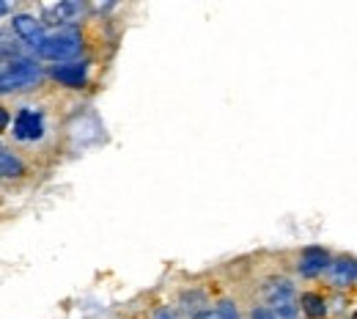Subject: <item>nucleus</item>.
<instances>
[{
  "mask_svg": "<svg viewBox=\"0 0 357 319\" xmlns=\"http://www.w3.org/2000/svg\"><path fill=\"white\" fill-rule=\"evenodd\" d=\"M80 50H83V39L77 31H52L42 36L36 55L55 64H69L75 55H80Z\"/></svg>",
  "mask_w": 357,
  "mask_h": 319,
  "instance_id": "1",
  "label": "nucleus"
},
{
  "mask_svg": "<svg viewBox=\"0 0 357 319\" xmlns=\"http://www.w3.org/2000/svg\"><path fill=\"white\" fill-rule=\"evenodd\" d=\"M42 80V69L28 58L0 64V91H22Z\"/></svg>",
  "mask_w": 357,
  "mask_h": 319,
  "instance_id": "2",
  "label": "nucleus"
},
{
  "mask_svg": "<svg viewBox=\"0 0 357 319\" xmlns=\"http://www.w3.org/2000/svg\"><path fill=\"white\" fill-rule=\"evenodd\" d=\"M267 309L278 319H297V297L286 278L269 281L267 286Z\"/></svg>",
  "mask_w": 357,
  "mask_h": 319,
  "instance_id": "3",
  "label": "nucleus"
},
{
  "mask_svg": "<svg viewBox=\"0 0 357 319\" xmlns=\"http://www.w3.org/2000/svg\"><path fill=\"white\" fill-rule=\"evenodd\" d=\"M45 135V116L33 107H22L14 119V138L17 140H39Z\"/></svg>",
  "mask_w": 357,
  "mask_h": 319,
  "instance_id": "4",
  "label": "nucleus"
},
{
  "mask_svg": "<svg viewBox=\"0 0 357 319\" xmlns=\"http://www.w3.org/2000/svg\"><path fill=\"white\" fill-rule=\"evenodd\" d=\"M52 77H55L58 83L69 86V89H80V86H86V80H89V64H86V61L58 64V66L52 69Z\"/></svg>",
  "mask_w": 357,
  "mask_h": 319,
  "instance_id": "5",
  "label": "nucleus"
},
{
  "mask_svg": "<svg viewBox=\"0 0 357 319\" xmlns=\"http://www.w3.org/2000/svg\"><path fill=\"white\" fill-rule=\"evenodd\" d=\"M11 28H14V34H17L22 42H28L33 50L39 47L42 36H45L42 22H36V17H31V14H17V17L11 20Z\"/></svg>",
  "mask_w": 357,
  "mask_h": 319,
  "instance_id": "6",
  "label": "nucleus"
},
{
  "mask_svg": "<svg viewBox=\"0 0 357 319\" xmlns=\"http://www.w3.org/2000/svg\"><path fill=\"white\" fill-rule=\"evenodd\" d=\"M327 265H330L327 251H321V248H305L303 251V259H300V275L316 278L321 270H327Z\"/></svg>",
  "mask_w": 357,
  "mask_h": 319,
  "instance_id": "7",
  "label": "nucleus"
},
{
  "mask_svg": "<svg viewBox=\"0 0 357 319\" xmlns=\"http://www.w3.org/2000/svg\"><path fill=\"white\" fill-rule=\"evenodd\" d=\"M83 14V3H58V6H47L45 20L47 22H58V25H69Z\"/></svg>",
  "mask_w": 357,
  "mask_h": 319,
  "instance_id": "8",
  "label": "nucleus"
},
{
  "mask_svg": "<svg viewBox=\"0 0 357 319\" xmlns=\"http://www.w3.org/2000/svg\"><path fill=\"white\" fill-rule=\"evenodd\" d=\"M327 270L333 275V283L335 286H349V283H355V262L352 259H338V262H330L327 265Z\"/></svg>",
  "mask_w": 357,
  "mask_h": 319,
  "instance_id": "9",
  "label": "nucleus"
},
{
  "mask_svg": "<svg viewBox=\"0 0 357 319\" xmlns=\"http://www.w3.org/2000/svg\"><path fill=\"white\" fill-rule=\"evenodd\" d=\"M22 174H25L22 160L14 157L11 151H3V149H0V177H11V179H17V177H22Z\"/></svg>",
  "mask_w": 357,
  "mask_h": 319,
  "instance_id": "10",
  "label": "nucleus"
},
{
  "mask_svg": "<svg viewBox=\"0 0 357 319\" xmlns=\"http://www.w3.org/2000/svg\"><path fill=\"white\" fill-rule=\"evenodd\" d=\"M195 319H239V314H236V306H234L231 300H220L215 309L198 311Z\"/></svg>",
  "mask_w": 357,
  "mask_h": 319,
  "instance_id": "11",
  "label": "nucleus"
},
{
  "mask_svg": "<svg viewBox=\"0 0 357 319\" xmlns=\"http://www.w3.org/2000/svg\"><path fill=\"white\" fill-rule=\"evenodd\" d=\"M300 303H303V311H305L311 319L324 317V311H327V309H324V300H321L319 295H311V292H308V295H303V300H300Z\"/></svg>",
  "mask_w": 357,
  "mask_h": 319,
  "instance_id": "12",
  "label": "nucleus"
},
{
  "mask_svg": "<svg viewBox=\"0 0 357 319\" xmlns=\"http://www.w3.org/2000/svg\"><path fill=\"white\" fill-rule=\"evenodd\" d=\"M14 47H17V42H14L6 31H0V55H11V52H14Z\"/></svg>",
  "mask_w": 357,
  "mask_h": 319,
  "instance_id": "13",
  "label": "nucleus"
},
{
  "mask_svg": "<svg viewBox=\"0 0 357 319\" xmlns=\"http://www.w3.org/2000/svg\"><path fill=\"white\" fill-rule=\"evenodd\" d=\"M253 319H278V317L269 311L267 306H261V309H253Z\"/></svg>",
  "mask_w": 357,
  "mask_h": 319,
  "instance_id": "14",
  "label": "nucleus"
},
{
  "mask_svg": "<svg viewBox=\"0 0 357 319\" xmlns=\"http://www.w3.org/2000/svg\"><path fill=\"white\" fill-rule=\"evenodd\" d=\"M154 319H178L176 314H174V311H171V309H160V311H157V317Z\"/></svg>",
  "mask_w": 357,
  "mask_h": 319,
  "instance_id": "15",
  "label": "nucleus"
},
{
  "mask_svg": "<svg viewBox=\"0 0 357 319\" xmlns=\"http://www.w3.org/2000/svg\"><path fill=\"white\" fill-rule=\"evenodd\" d=\"M6 127H8V113H6L3 107H0V133H3Z\"/></svg>",
  "mask_w": 357,
  "mask_h": 319,
  "instance_id": "16",
  "label": "nucleus"
},
{
  "mask_svg": "<svg viewBox=\"0 0 357 319\" xmlns=\"http://www.w3.org/2000/svg\"><path fill=\"white\" fill-rule=\"evenodd\" d=\"M6 11H8V6H6V3H0V14H6Z\"/></svg>",
  "mask_w": 357,
  "mask_h": 319,
  "instance_id": "17",
  "label": "nucleus"
}]
</instances>
